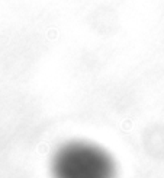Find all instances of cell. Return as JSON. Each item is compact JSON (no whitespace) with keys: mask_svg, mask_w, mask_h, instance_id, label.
<instances>
[{"mask_svg":"<svg viewBox=\"0 0 164 178\" xmlns=\"http://www.w3.org/2000/svg\"><path fill=\"white\" fill-rule=\"evenodd\" d=\"M52 175L54 178H113L115 164L95 145L71 142L55 153Z\"/></svg>","mask_w":164,"mask_h":178,"instance_id":"1","label":"cell"}]
</instances>
